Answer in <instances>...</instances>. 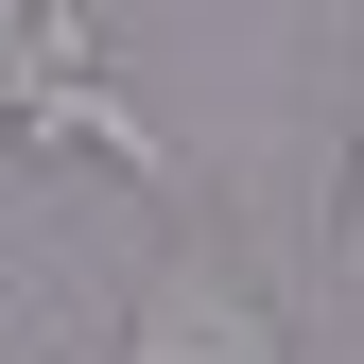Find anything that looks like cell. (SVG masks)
<instances>
[{"instance_id": "2", "label": "cell", "mask_w": 364, "mask_h": 364, "mask_svg": "<svg viewBox=\"0 0 364 364\" xmlns=\"http://www.w3.org/2000/svg\"><path fill=\"white\" fill-rule=\"evenodd\" d=\"M0 122H18L35 156H105V173H139V191H173V139H156V122L105 87V53H87V70H53V87H18Z\"/></svg>"}, {"instance_id": "3", "label": "cell", "mask_w": 364, "mask_h": 364, "mask_svg": "<svg viewBox=\"0 0 364 364\" xmlns=\"http://www.w3.org/2000/svg\"><path fill=\"white\" fill-rule=\"evenodd\" d=\"M105 53V35L70 18V0H0V105H18V87H53V70H87Z\"/></svg>"}, {"instance_id": "4", "label": "cell", "mask_w": 364, "mask_h": 364, "mask_svg": "<svg viewBox=\"0 0 364 364\" xmlns=\"http://www.w3.org/2000/svg\"><path fill=\"white\" fill-rule=\"evenodd\" d=\"M347 260H364V156H347Z\"/></svg>"}, {"instance_id": "1", "label": "cell", "mask_w": 364, "mask_h": 364, "mask_svg": "<svg viewBox=\"0 0 364 364\" xmlns=\"http://www.w3.org/2000/svg\"><path fill=\"white\" fill-rule=\"evenodd\" d=\"M122 364H295V330L225 243H156L139 295H122Z\"/></svg>"}]
</instances>
